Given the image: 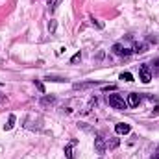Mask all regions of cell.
Segmentation results:
<instances>
[{"label":"cell","instance_id":"5b68a950","mask_svg":"<svg viewBox=\"0 0 159 159\" xmlns=\"http://www.w3.org/2000/svg\"><path fill=\"white\" fill-rule=\"evenodd\" d=\"M129 107H137L139 104H141V96L137 94V93H129L128 94V102H126Z\"/></svg>","mask_w":159,"mask_h":159},{"label":"cell","instance_id":"7a4b0ae2","mask_svg":"<svg viewBox=\"0 0 159 159\" xmlns=\"http://www.w3.org/2000/svg\"><path fill=\"white\" fill-rule=\"evenodd\" d=\"M139 80H141L143 83H148V81L152 80V69H150L148 65H141V67H139Z\"/></svg>","mask_w":159,"mask_h":159},{"label":"cell","instance_id":"9a60e30c","mask_svg":"<svg viewBox=\"0 0 159 159\" xmlns=\"http://www.w3.org/2000/svg\"><path fill=\"white\" fill-rule=\"evenodd\" d=\"M120 80H124V81H133V76H131V72H122V74H120Z\"/></svg>","mask_w":159,"mask_h":159},{"label":"cell","instance_id":"ffe728a7","mask_svg":"<svg viewBox=\"0 0 159 159\" xmlns=\"http://www.w3.org/2000/svg\"><path fill=\"white\" fill-rule=\"evenodd\" d=\"M61 2H63V0H56V2H54V6H52V11H56V9H57V6H59Z\"/></svg>","mask_w":159,"mask_h":159},{"label":"cell","instance_id":"8992f818","mask_svg":"<svg viewBox=\"0 0 159 159\" xmlns=\"http://www.w3.org/2000/svg\"><path fill=\"white\" fill-rule=\"evenodd\" d=\"M113 52H115L117 56H124V57H128V56H129L133 50H129V48H124L122 44H119V43H117V44L113 46Z\"/></svg>","mask_w":159,"mask_h":159},{"label":"cell","instance_id":"3957f363","mask_svg":"<svg viewBox=\"0 0 159 159\" xmlns=\"http://www.w3.org/2000/svg\"><path fill=\"white\" fill-rule=\"evenodd\" d=\"M96 85H100V83L94 81V80H91V81H78V83L72 85V89L74 91H85V89H91V87H96Z\"/></svg>","mask_w":159,"mask_h":159},{"label":"cell","instance_id":"2e32d148","mask_svg":"<svg viewBox=\"0 0 159 159\" xmlns=\"http://www.w3.org/2000/svg\"><path fill=\"white\" fill-rule=\"evenodd\" d=\"M119 146V139H111L107 141V148H117Z\"/></svg>","mask_w":159,"mask_h":159},{"label":"cell","instance_id":"4fadbf2b","mask_svg":"<svg viewBox=\"0 0 159 159\" xmlns=\"http://www.w3.org/2000/svg\"><path fill=\"white\" fill-rule=\"evenodd\" d=\"M91 24H93L94 28H98V30H102V28H104V22H100L98 19H91Z\"/></svg>","mask_w":159,"mask_h":159},{"label":"cell","instance_id":"603a6c76","mask_svg":"<svg viewBox=\"0 0 159 159\" xmlns=\"http://www.w3.org/2000/svg\"><path fill=\"white\" fill-rule=\"evenodd\" d=\"M154 69H156V70H159V57L154 61Z\"/></svg>","mask_w":159,"mask_h":159},{"label":"cell","instance_id":"5bb4252c","mask_svg":"<svg viewBox=\"0 0 159 159\" xmlns=\"http://www.w3.org/2000/svg\"><path fill=\"white\" fill-rule=\"evenodd\" d=\"M93 106H96V98H91V102H89V106H87V107L83 109V115H87V113L91 111V107H93Z\"/></svg>","mask_w":159,"mask_h":159},{"label":"cell","instance_id":"ac0fdd59","mask_svg":"<svg viewBox=\"0 0 159 159\" xmlns=\"http://www.w3.org/2000/svg\"><path fill=\"white\" fill-rule=\"evenodd\" d=\"M35 87H37V89H39V93H43V94H44V93H46V91H44V85H43V83H41L39 80H35Z\"/></svg>","mask_w":159,"mask_h":159},{"label":"cell","instance_id":"44dd1931","mask_svg":"<svg viewBox=\"0 0 159 159\" xmlns=\"http://www.w3.org/2000/svg\"><path fill=\"white\" fill-rule=\"evenodd\" d=\"M115 89H117L115 85H106V87H104V91H115Z\"/></svg>","mask_w":159,"mask_h":159},{"label":"cell","instance_id":"d6986e66","mask_svg":"<svg viewBox=\"0 0 159 159\" xmlns=\"http://www.w3.org/2000/svg\"><path fill=\"white\" fill-rule=\"evenodd\" d=\"M80 59H81V54H76V56H72V59H70V63H78Z\"/></svg>","mask_w":159,"mask_h":159},{"label":"cell","instance_id":"7402d4cb","mask_svg":"<svg viewBox=\"0 0 159 159\" xmlns=\"http://www.w3.org/2000/svg\"><path fill=\"white\" fill-rule=\"evenodd\" d=\"M154 159H159V146L156 148V152H154V156H152Z\"/></svg>","mask_w":159,"mask_h":159},{"label":"cell","instance_id":"9c48e42d","mask_svg":"<svg viewBox=\"0 0 159 159\" xmlns=\"http://www.w3.org/2000/svg\"><path fill=\"white\" fill-rule=\"evenodd\" d=\"M148 50V44L146 43H135V46H133V52L135 54H144Z\"/></svg>","mask_w":159,"mask_h":159},{"label":"cell","instance_id":"e0dca14e","mask_svg":"<svg viewBox=\"0 0 159 159\" xmlns=\"http://www.w3.org/2000/svg\"><path fill=\"white\" fill-rule=\"evenodd\" d=\"M48 32H50V34L56 32V20H50V22H48Z\"/></svg>","mask_w":159,"mask_h":159},{"label":"cell","instance_id":"cb8c5ba5","mask_svg":"<svg viewBox=\"0 0 159 159\" xmlns=\"http://www.w3.org/2000/svg\"><path fill=\"white\" fill-rule=\"evenodd\" d=\"M4 100H6V94H2V93H0V104H2Z\"/></svg>","mask_w":159,"mask_h":159},{"label":"cell","instance_id":"30bf717a","mask_svg":"<svg viewBox=\"0 0 159 159\" xmlns=\"http://www.w3.org/2000/svg\"><path fill=\"white\" fill-rule=\"evenodd\" d=\"M74 144H76V141H70V143L65 146V156H67V159H74V154H72V148H74Z\"/></svg>","mask_w":159,"mask_h":159},{"label":"cell","instance_id":"d4e9b609","mask_svg":"<svg viewBox=\"0 0 159 159\" xmlns=\"http://www.w3.org/2000/svg\"><path fill=\"white\" fill-rule=\"evenodd\" d=\"M0 85H2V83H0Z\"/></svg>","mask_w":159,"mask_h":159},{"label":"cell","instance_id":"ba28073f","mask_svg":"<svg viewBox=\"0 0 159 159\" xmlns=\"http://www.w3.org/2000/svg\"><path fill=\"white\" fill-rule=\"evenodd\" d=\"M54 104H56V96H48V94H46V96L41 98V106H43V107H50V106H54Z\"/></svg>","mask_w":159,"mask_h":159},{"label":"cell","instance_id":"7c38bea8","mask_svg":"<svg viewBox=\"0 0 159 159\" xmlns=\"http://www.w3.org/2000/svg\"><path fill=\"white\" fill-rule=\"evenodd\" d=\"M44 80H48V81H57V83H63V81H65L63 76H50V74H48Z\"/></svg>","mask_w":159,"mask_h":159},{"label":"cell","instance_id":"6da1fadb","mask_svg":"<svg viewBox=\"0 0 159 159\" xmlns=\"http://www.w3.org/2000/svg\"><path fill=\"white\" fill-rule=\"evenodd\" d=\"M106 102H107L111 107H115V109H126V107H128V104L124 102V98H122L120 94H107Z\"/></svg>","mask_w":159,"mask_h":159},{"label":"cell","instance_id":"52a82bcc","mask_svg":"<svg viewBox=\"0 0 159 159\" xmlns=\"http://www.w3.org/2000/svg\"><path fill=\"white\" fill-rule=\"evenodd\" d=\"M115 131H117L119 135H126V133H129V131H131V126H129V124H126V122H119V124L115 126Z\"/></svg>","mask_w":159,"mask_h":159},{"label":"cell","instance_id":"277c9868","mask_svg":"<svg viewBox=\"0 0 159 159\" xmlns=\"http://www.w3.org/2000/svg\"><path fill=\"white\" fill-rule=\"evenodd\" d=\"M94 148H96V152H98L100 156H104V154H106V150H107V144L104 143V139H102V137H96V139H94Z\"/></svg>","mask_w":159,"mask_h":159},{"label":"cell","instance_id":"8fae6325","mask_svg":"<svg viewBox=\"0 0 159 159\" xmlns=\"http://www.w3.org/2000/svg\"><path fill=\"white\" fill-rule=\"evenodd\" d=\"M15 120H17V117H15V115H9L7 124L4 126V129H7V131H9V129H13V126H15Z\"/></svg>","mask_w":159,"mask_h":159}]
</instances>
